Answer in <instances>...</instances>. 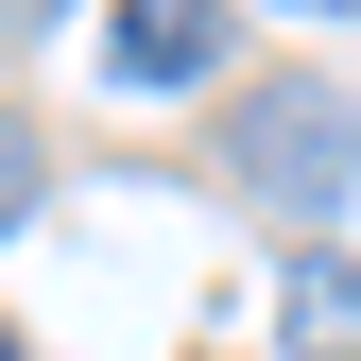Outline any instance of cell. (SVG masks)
Wrapping results in <instances>:
<instances>
[{"label":"cell","mask_w":361,"mask_h":361,"mask_svg":"<svg viewBox=\"0 0 361 361\" xmlns=\"http://www.w3.org/2000/svg\"><path fill=\"white\" fill-rule=\"evenodd\" d=\"M0 361H18V344H0Z\"/></svg>","instance_id":"7"},{"label":"cell","mask_w":361,"mask_h":361,"mask_svg":"<svg viewBox=\"0 0 361 361\" xmlns=\"http://www.w3.org/2000/svg\"><path fill=\"white\" fill-rule=\"evenodd\" d=\"M241 190H258V207H344V190H361V104L310 86V69H276V86L241 104Z\"/></svg>","instance_id":"1"},{"label":"cell","mask_w":361,"mask_h":361,"mask_svg":"<svg viewBox=\"0 0 361 361\" xmlns=\"http://www.w3.org/2000/svg\"><path fill=\"white\" fill-rule=\"evenodd\" d=\"M276 310L310 344H361V258H276Z\"/></svg>","instance_id":"3"},{"label":"cell","mask_w":361,"mask_h":361,"mask_svg":"<svg viewBox=\"0 0 361 361\" xmlns=\"http://www.w3.org/2000/svg\"><path fill=\"white\" fill-rule=\"evenodd\" d=\"M224 69V0H121V86H207Z\"/></svg>","instance_id":"2"},{"label":"cell","mask_w":361,"mask_h":361,"mask_svg":"<svg viewBox=\"0 0 361 361\" xmlns=\"http://www.w3.org/2000/svg\"><path fill=\"white\" fill-rule=\"evenodd\" d=\"M310 18H361V0H310Z\"/></svg>","instance_id":"6"},{"label":"cell","mask_w":361,"mask_h":361,"mask_svg":"<svg viewBox=\"0 0 361 361\" xmlns=\"http://www.w3.org/2000/svg\"><path fill=\"white\" fill-rule=\"evenodd\" d=\"M18 207H35V138L0 121V224H18Z\"/></svg>","instance_id":"4"},{"label":"cell","mask_w":361,"mask_h":361,"mask_svg":"<svg viewBox=\"0 0 361 361\" xmlns=\"http://www.w3.org/2000/svg\"><path fill=\"white\" fill-rule=\"evenodd\" d=\"M52 18H69V0H0V35H52Z\"/></svg>","instance_id":"5"}]
</instances>
